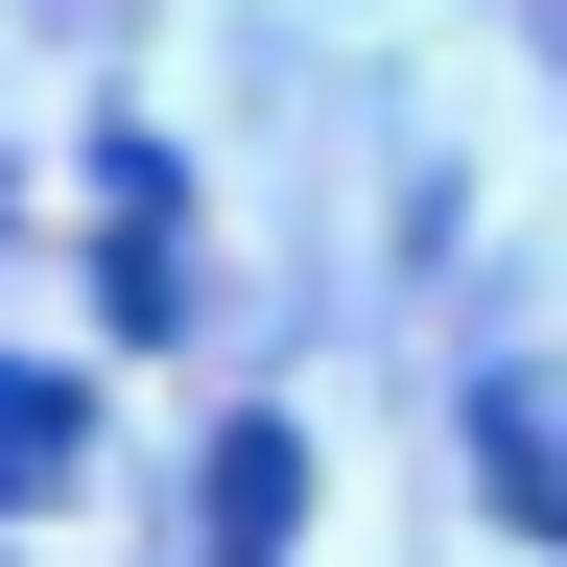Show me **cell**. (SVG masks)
<instances>
[{"instance_id":"obj_1","label":"cell","mask_w":567,"mask_h":567,"mask_svg":"<svg viewBox=\"0 0 567 567\" xmlns=\"http://www.w3.org/2000/svg\"><path fill=\"white\" fill-rule=\"evenodd\" d=\"M473 473H496V520L567 544V379H496V402H473Z\"/></svg>"},{"instance_id":"obj_2","label":"cell","mask_w":567,"mask_h":567,"mask_svg":"<svg viewBox=\"0 0 567 567\" xmlns=\"http://www.w3.org/2000/svg\"><path fill=\"white\" fill-rule=\"evenodd\" d=\"M284 473H308L284 425H237V450H213V567H260V544H284Z\"/></svg>"},{"instance_id":"obj_3","label":"cell","mask_w":567,"mask_h":567,"mask_svg":"<svg viewBox=\"0 0 567 567\" xmlns=\"http://www.w3.org/2000/svg\"><path fill=\"white\" fill-rule=\"evenodd\" d=\"M48 450H71V379H0V496H24Z\"/></svg>"}]
</instances>
